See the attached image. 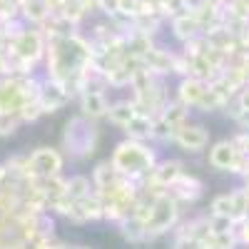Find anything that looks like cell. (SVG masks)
<instances>
[{
	"label": "cell",
	"mask_w": 249,
	"mask_h": 249,
	"mask_svg": "<svg viewBox=\"0 0 249 249\" xmlns=\"http://www.w3.org/2000/svg\"><path fill=\"white\" fill-rule=\"evenodd\" d=\"M95 48L90 43V37L75 30L65 37H53L48 40V53H45V75L68 85L72 92V100L77 97V82L85 75V70L92 65Z\"/></svg>",
	"instance_id": "obj_1"
},
{
	"label": "cell",
	"mask_w": 249,
	"mask_h": 249,
	"mask_svg": "<svg viewBox=\"0 0 249 249\" xmlns=\"http://www.w3.org/2000/svg\"><path fill=\"white\" fill-rule=\"evenodd\" d=\"M8 68L10 75H35V70L45 62L48 37L43 28L25 25L8 45Z\"/></svg>",
	"instance_id": "obj_2"
},
{
	"label": "cell",
	"mask_w": 249,
	"mask_h": 249,
	"mask_svg": "<svg viewBox=\"0 0 249 249\" xmlns=\"http://www.w3.org/2000/svg\"><path fill=\"white\" fill-rule=\"evenodd\" d=\"M110 162L115 164V170L122 177L140 182L142 177H147L155 170V164L160 162V155L152 147V142L124 137V140H120L115 144V150L110 155Z\"/></svg>",
	"instance_id": "obj_3"
},
{
	"label": "cell",
	"mask_w": 249,
	"mask_h": 249,
	"mask_svg": "<svg viewBox=\"0 0 249 249\" xmlns=\"http://www.w3.org/2000/svg\"><path fill=\"white\" fill-rule=\"evenodd\" d=\"M97 144H100V127L95 120H90L85 115H75L65 122L60 150L68 160L88 162L97 152Z\"/></svg>",
	"instance_id": "obj_4"
},
{
	"label": "cell",
	"mask_w": 249,
	"mask_h": 249,
	"mask_svg": "<svg viewBox=\"0 0 249 249\" xmlns=\"http://www.w3.org/2000/svg\"><path fill=\"white\" fill-rule=\"evenodd\" d=\"M130 100H132V105L140 115H150V117H157L164 107H167V102L172 100L170 97V90L167 85H164V77L150 72V70H144L140 68L130 82Z\"/></svg>",
	"instance_id": "obj_5"
},
{
	"label": "cell",
	"mask_w": 249,
	"mask_h": 249,
	"mask_svg": "<svg viewBox=\"0 0 249 249\" xmlns=\"http://www.w3.org/2000/svg\"><path fill=\"white\" fill-rule=\"evenodd\" d=\"M97 195L102 197V204H105V222L120 224L124 219L132 217V210L137 204V182L120 177L115 184L105 187V190H97Z\"/></svg>",
	"instance_id": "obj_6"
},
{
	"label": "cell",
	"mask_w": 249,
	"mask_h": 249,
	"mask_svg": "<svg viewBox=\"0 0 249 249\" xmlns=\"http://www.w3.org/2000/svg\"><path fill=\"white\" fill-rule=\"evenodd\" d=\"M40 77L35 75H0V112H20L37 97Z\"/></svg>",
	"instance_id": "obj_7"
},
{
	"label": "cell",
	"mask_w": 249,
	"mask_h": 249,
	"mask_svg": "<svg viewBox=\"0 0 249 249\" xmlns=\"http://www.w3.org/2000/svg\"><path fill=\"white\" fill-rule=\"evenodd\" d=\"M65 155L57 147H37L28 155V179H48L62 175L65 170Z\"/></svg>",
	"instance_id": "obj_8"
},
{
	"label": "cell",
	"mask_w": 249,
	"mask_h": 249,
	"mask_svg": "<svg viewBox=\"0 0 249 249\" xmlns=\"http://www.w3.org/2000/svg\"><path fill=\"white\" fill-rule=\"evenodd\" d=\"M37 105L43 107L45 115H53L57 110H62L72 100V92L68 90V85H62V82L53 80V77H40V88H37Z\"/></svg>",
	"instance_id": "obj_9"
},
{
	"label": "cell",
	"mask_w": 249,
	"mask_h": 249,
	"mask_svg": "<svg viewBox=\"0 0 249 249\" xmlns=\"http://www.w3.org/2000/svg\"><path fill=\"white\" fill-rule=\"evenodd\" d=\"M175 144L187 155H199V152H204L207 147H210V130L199 122L187 120L175 132Z\"/></svg>",
	"instance_id": "obj_10"
},
{
	"label": "cell",
	"mask_w": 249,
	"mask_h": 249,
	"mask_svg": "<svg viewBox=\"0 0 249 249\" xmlns=\"http://www.w3.org/2000/svg\"><path fill=\"white\" fill-rule=\"evenodd\" d=\"M237 160H239V150H237L234 140H219V142L210 144V150H207V162H210V167L219 170V172H232Z\"/></svg>",
	"instance_id": "obj_11"
},
{
	"label": "cell",
	"mask_w": 249,
	"mask_h": 249,
	"mask_svg": "<svg viewBox=\"0 0 249 249\" xmlns=\"http://www.w3.org/2000/svg\"><path fill=\"white\" fill-rule=\"evenodd\" d=\"M207 90H210V82H204L195 75H187V77H179V85H177V92L175 97L182 102V105H187L190 110H197L199 102L204 100Z\"/></svg>",
	"instance_id": "obj_12"
},
{
	"label": "cell",
	"mask_w": 249,
	"mask_h": 249,
	"mask_svg": "<svg viewBox=\"0 0 249 249\" xmlns=\"http://www.w3.org/2000/svg\"><path fill=\"white\" fill-rule=\"evenodd\" d=\"M182 207H187V204H195V202H199L202 199V195H204V184H202V179L199 177H195V175H190V172H184L170 190H167Z\"/></svg>",
	"instance_id": "obj_13"
},
{
	"label": "cell",
	"mask_w": 249,
	"mask_h": 249,
	"mask_svg": "<svg viewBox=\"0 0 249 249\" xmlns=\"http://www.w3.org/2000/svg\"><path fill=\"white\" fill-rule=\"evenodd\" d=\"M142 68L144 70H150V72H155V75H160V77H167V75H172V62H175V53L172 50H164V48H160L157 43L147 50V53H142Z\"/></svg>",
	"instance_id": "obj_14"
},
{
	"label": "cell",
	"mask_w": 249,
	"mask_h": 249,
	"mask_svg": "<svg viewBox=\"0 0 249 249\" xmlns=\"http://www.w3.org/2000/svg\"><path fill=\"white\" fill-rule=\"evenodd\" d=\"M77 107H80V115H85V117L100 122V120L107 117L110 100H107L105 92H92V90H88V92H80V95H77Z\"/></svg>",
	"instance_id": "obj_15"
},
{
	"label": "cell",
	"mask_w": 249,
	"mask_h": 249,
	"mask_svg": "<svg viewBox=\"0 0 249 249\" xmlns=\"http://www.w3.org/2000/svg\"><path fill=\"white\" fill-rule=\"evenodd\" d=\"M184 172H187V170H184V164H182L179 160H160V162L155 164V170L147 175V179H150L152 184L162 187V190H170V187H172Z\"/></svg>",
	"instance_id": "obj_16"
},
{
	"label": "cell",
	"mask_w": 249,
	"mask_h": 249,
	"mask_svg": "<svg viewBox=\"0 0 249 249\" xmlns=\"http://www.w3.org/2000/svg\"><path fill=\"white\" fill-rule=\"evenodd\" d=\"M170 30H172V37L177 40V43H190L192 37H197V35H204V30H202V25H199V20H197V15L195 13H179V15H175L172 20H170Z\"/></svg>",
	"instance_id": "obj_17"
},
{
	"label": "cell",
	"mask_w": 249,
	"mask_h": 249,
	"mask_svg": "<svg viewBox=\"0 0 249 249\" xmlns=\"http://www.w3.org/2000/svg\"><path fill=\"white\" fill-rule=\"evenodd\" d=\"M18 15L20 20H23L25 25H45V20L53 15L50 5H48V0H20L18 3Z\"/></svg>",
	"instance_id": "obj_18"
},
{
	"label": "cell",
	"mask_w": 249,
	"mask_h": 249,
	"mask_svg": "<svg viewBox=\"0 0 249 249\" xmlns=\"http://www.w3.org/2000/svg\"><path fill=\"white\" fill-rule=\"evenodd\" d=\"M135 115H137V110H135V105H132V100H130V97H124V100H115V102H110L107 117H105V120H107L110 124H115L117 130H122Z\"/></svg>",
	"instance_id": "obj_19"
},
{
	"label": "cell",
	"mask_w": 249,
	"mask_h": 249,
	"mask_svg": "<svg viewBox=\"0 0 249 249\" xmlns=\"http://www.w3.org/2000/svg\"><path fill=\"white\" fill-rule=\"evenodd\" d=\"M152 120L150 115H135L127 124L122 127L124 137H132V140H142V142H152Z\"/></svg>",
	"instance_id": "obj_20"
},
{
	"label": "cell",
	"mask_w": 249,
	"mask_h": 249,
	"mask_svg": "<svg viewBox=\"0 0 249 249\" xmlns=\"http://www.w3.org/2000/svg\"><path fill=\"white\" fill-rule=\"evenodd\" d=\"M120 177H122V175L115 170V164H112L110 160H102V162H97V164H95V170H92V175H90V179H92V187H95V190H105V187L115 184Z\"/></svg>",
	"instance_id": "obj_21"
},
{
	"label": "cell",
	"mask_w": 249,
	"mask_h": 249,
	"mask_svg": "<svg viewBox=\"0 0 249 249\" xmlns=\"http://www.w3.org/2000/svg\"><path fill=\"white\" fill-rule=\"evenodd\" d=\"M160 117H164V120H167V122L172 124V127L177 130L179 124H184L187 120H190V107L182 105V102H179L177 97H172V100L167 102V107H164V110L160 112Z\"/></svg>",
	"instance_id": "obj_22"
},
{
	"label": "cell",
	"mask_w": 249,
	"mask_h": 249,
	"mask_svg": "<svg viewBox=\"0 0 249 249\" xmlns=\"http://www.w3.org/2000/svg\"><path fill=\"white\" fill-rule=\"evenodd\" d=\"M210 214H217V217H227L232 219L237 217V207H234V195L232 192H224V195H217L210 204Z\"/></svg>",
	"instance_id": "obj_23"
},
{
	"label": "cell",
	"mask_w": 249,
	"mask_h": 249,
	"mask_svg": "<svg viewBox=\"0 0 249 249\" xmlns=\"http://www.w3.org/2000/svg\"><path fill=\"white\" fill-rule=\"evenodd\" d=\"M175 127L164 120V117H155L152 120V142H157V144H175Z\"/></svg>",
	"instance_id": "obj_24"
},
{
	"label": "cell",
	"mask_w": 249,
	"mask_h": 249,
	"mask_svg": "<svg viewBox=\"0 0 249 249\" xmlns=\"http://www.w3.org/2000/svg\"><path fill=\"white\" fill-rule=\"evenodd\" d=\"M92 190H95V187H92V179L85 177V175H72V177L68 179V197L75 199V202L82 199V197H88Z\"/></svg>",
	"instance_id": "obj_25"
},
{
	"label": "cell",
	"mask_w": 249,
	"mask_h": 249,
	"mask_svg": "<svg viewBox=\"0 0 249 249\" xmlns=\"http://www.w3.org/2000/svg\"><path fill=\"white\" fill-rule=\"evenodd\" d=\"M227 18L237 20H249V0H227V5H222Z\"/></svg>",
	"instance_id": "obj_26"
},
{
	"label": "cell",
	"mask_w": 249,
	"mask_h": 249,
	"mask_svg": "<svg viewBox=\"0 0 249 249\" xmlns=\"http://www.w3.org/2000/svg\"><path fill=\"white\" fill-rule=\"evenodd\" d=\"M20 117L15 112H0V137H13L20 130Z\"/></svg>",
	"instance_id": "obj_27"
},
{
	"label": "cell",
	"mask_w": 249,
	"mask_h": 249,
	"mask_svg": "<svg viewBox=\"0 0 249 249\" xmlns=\"http://www.w3.org/2000/svg\"><path fill=\"white\" fill-rule=\"evenodd\" d=\"M45 112H43V107L37 105V100H33V102H28V105L18 112V117H20V122L23 124H30V122H37L40 117H43Z\"/></svg>",
	"instance_id": "obj_28"
},
{
	"label": "cell",
	"mask_w": 249,
	"mask_h": 249,
	"mask_svg": "<svg viewBox=\"0 0 249 249\" xmlns=\"http://www.w3.org/2000/svg\"><path fill=\"white\" fill-rule=\"evenodd\" d=\"M202 239L187 237V234H172V249H199Z\"/></svg>",
	"instance_id": "obj_29"
},
{
	"label": "cell",
	"mask_w": 249,
	"mask_h": 249,
	"mask_svg": "<svg viewBox=\"0 0 249 249\" xmlns=\"http://www.w3.org/2000/svg\"><path fill=\"white\" fill-rule=\"evenodd\" d=\"M234 234H237L239 247H247V249H249V217L242 219L239 224H234Z\"/></svg>",
	"instance_id": "obj_30"
},
{
	"label": "cell",
	"mask_w": 249,
	"mask_h": 249,
	"mask_svg": "<svg viewBox=\"0 0 249 249\" xmlns=\"http://www.w3.org/2000/svg\"><path fill=\"white\" fill-rule=\"evenodd\" d=\"M232 102H234V107H237V110L249 112V85H244V88L237 92V97H234Z\"/></svg>",
	"instance_id": "obj_31"
},
{
	"label": "cell",
	"mask_w": 249,
	"mask_h": 249,
	"mask_svg": "<svg viewBox=\"0 0 249 249\" xmlns=\"http://www.w3.org/2000/svg\"><path fill=\"white\" fill-rule=\"evenodd\" d=\"M232 140H234V144H237L239 155H249V130H242V132H237Z\"/></svg>",
	"instance_id": "obj_32"
},
{
	"label": "cell",
	"mask_w": 249,
	"mask_h": 249,
	"mask_svg": "<svg viewBox=\"0 0 249 249\" xmlns=\"http://www.w3.org/2000/svg\"><path fill=\"white\" fill-rule=\"evenodd\" d=\"M210 0H184V10L187 13H197V10H202Z\"/></svg>",
	"instance_id": "obj_33"
},
{
	"label": "cell",
	"mask_w": 249,
	"mask_h": 249,
	"mask_svg": "<svg viewBox=\"0 0 249 249\" xmlns=\"http://www.w3.org/2000/svg\"><path fill=\"white\" fill-rule=\"evenodd\" d=\"M237 40H239V48H242V50H249V23L237 33Z\"/></svg>",
	"instance_id": "obj_34"
},
{
	"label": "cell",
	"mask_w": 249,
	"mask_h": 249,
	"mask_svg": "<svg viewBox=\"0 0 249 249\" xmlns=\"http://www.w3.org/2000/svg\"><path fill=\"white\" fill-rule=\"evenodd\" d=\"M57 249H90V247H70V244H60Z\"/></svg>",
	"instance_id": "obj_35"
}]
</instances>
